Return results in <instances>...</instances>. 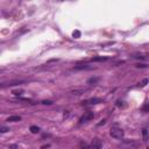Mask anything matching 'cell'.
<instances>
[{
  "label": "cell",
  "instance_id": "1",
  "mask_svg": "<svg viewBox=\"0 0 149 149\" xmlns=\"http://www.w3.org/2000/svg\"><path fill=\"white\" fill-rule=\"evenodd\" d=\"M123 131L121 128H116V127H113V128H111V131H110V135L114 138V139H116V140H120V139H122L123 138Z\"/></svg>",
  "mask_w": 149,
  "mask_h": 149
},
{
  "label": "cell",
  "instance_id": "2",
  "mask_svg": "<svg viewBox=\"0 0 149 149\" xmlns=\"http://www.w3.org/2000/svg\"><path fill=\"white\" fill-rule=\"evenodd\" d=\"M122 147L126 149H136L139 147V142L134 140H127L122 143Z\"/></svg>",
  "mask_w": 149,
  "mask_h": 149
},
{
  "label": "cell",
  "instance_id": "3",
  "mask_svg": "<svg viewBox=\"0 0 149 149\" xmlns=\"http://www.w3.org/2000/svg\"><path fill=\"white\" fill-rule=\"evenodd\" d=\"M94 118V113L93 112H86V113L84 114L82 118H80V120H79V122L83 123V122H88V121H91L92 119Z\"/></svg>",
  "mask_w": 149,
  "mask_h": 149
},
{
  "label": "cell",
  "instance_id": "4",
  "mask_svg": "<svg viewBox=\"0 0 149 149\" xmlns=\"http://www.w3.org/2000/svg\"><path fill=\"white\" fill-rule=\"evenodd\" d=\"M103 146V142L100 141V139H93L91 144H90V149H100Z\"/></svg>",
  "mask_w": 149,
  "mask_h": 149
},
{
  "label": "cell",
  "instance_id": "5",
  "mask_svg": "<svg viewBox=\"0 0 149 149\" xmlns=\"http://www.w3.org/2000/svg\"><path fill=\"white\" fill-rule=\"evenodd\" d=\"M25 82L23 80H11L7 83H2L1 84V88H7V86H14V85H20V84H23Z\"/></svg>",
  "mask_w": 149,
  "mask_h": 149
},
{
  "label": "cell",
  "instance_id": "6",
  "mask_svg": "<svg viewBox=\"0 0 149 149\" xmlns=\"http://www.w3.org/2000/svg\"><path fill=\"white\" fill-rule=\"evenodd\" d=\"M75 69L76 70H93V69H96V66L88 65V64H83V65H76Z\"/></svg>",
  "mask_w": 149,
  "mask_h": 149
},
{
  "label": "cell",
  "instance_id": "7",
  "mask_svg": "<svg viewBox=\"0 0 149 149\" xmlns=\"http://www.w3.org/2000/svg\"><path fill=\"white\" fill-rule=\"evenodd\" d=\"M103 100L100 98H92L90 100H86V101H83V105H86V104H90V105H96V104H99L101 103Z\"/></svg>",
  "mask_w": 149,
  "mask_h": 149
},
{
  "label": "cell",
  "instance_id": "8",
  "mask_svg": "<svg viewBox=\"0 0 149 149\" xmlns=\"http://www.w3.org/2000/svg\"><path fill=\"white\" fill-rule=\"evenodd\" d=\"M20 120H21V118L19 115H13V116H9L7 119V121H9V122H18Z\"/></svg>",
  "mask_w": 149,
  "mask_h": 149
},
{
  "label": "cell",
  "instance_id": "9",
  "mask_svg": "<svg viewBox=\"0 0 149 149\" xmlns=\"http://www.w3.org/2000/svg\"><path fill=\"white\" fill-rule=\"evenodd\" d=\"M99 80H100V79L98 78V77H93V78H90V79H88V84H90V85H97Z\"/></svg>",
  "mask_w": 149,
  "mask_h": 149
},
{
  "label": "cell",
  "instance_id": "10",
  "mask_svg": "<svg viewBox=\"0 0 149 149\" xmlns=\"http://www.w3.org/2000/svg\"><path fill=\"white\" fill-rule=\"evenodd\" d=\"M86 91V88H76V90H73L71 93L72 94H82V93H84Z\"/></svg>",
  "mask_w": 149,
  "mask_h": 149
},
{
  "label": "cell",
  "instance_id": "11",
  "mask_svg": "<svg viewBox=\"0 0 149 149\" xmlns=\"http://www.w3.org/2000/svg\"><path fill=\"white\" fill-rule=\"evenodd\" d=\"M142 135H143V142H147L148 141V131L142 129Z\"/></svg>",
  "mask_w": 149,
  "mask_h": 149
},
{
  "label": "cell",
  "instance_id": "12",
  "mask_svg": "<svg viewBox=\"0 0 149 149\" xmlns=\"http://www.w3.org/2000/svg\"><path fill=\"white\" fill-rule=\"evenodd\" d=\"M30 132H32L33 134H36V133L40 132V128H39L37 126H32V127H30Z\"/></svg>",
  "mask_w": 149,
  "mask_h": 149
},
{
  "label": "cell",
  "instance_id": "13",
  "mask_svg": "<svg viewBox=\"0 0 149 149\" xmlns=\"http://www.w3.org/2000/svg\"><path fill=\"white\" fill-rule=\"evenodd\" d=\"M106 60H107L106 57H94V58H92V62H104Z\"/></svg>",
  "mask_w": 149,
  "mask_h": 149
},
{
  "label": "cell",
  "instance_id": "14",
  "mask_svg": "<svg viewBox=\"0 0 149 149\" xmlns=\"http://www.w3.org/2000/svg\"><path fill=\"white\" fill-rule=\"evenodd\" d=\"M72 36H73L75 39H79V37H80V32H79V30H75V32L72 33Z\"/></svg>",
  "mask_w": 149,
  "mask_h": 149
},
{
  "label": "cell",
  "instance_id": "15",
  "mask_svg": "<svg viewBox=\"0 0 149 149\" xmlns=\"http://www.w3.org/2000/svg\"><path fill=\"white\" fill-rule=\"evenodd\" d=\"M9 128H7V127H1L0 128V133H6V132H8Z\"/></svg>",
  "mask_w": 149,
  "mask_h": 149
},
{
  "label": "cell",
  "instance_id": "16",
  "mask_svg": "<svg viewBox=\"0 0 149 149\" xmlns=\"http://www.w3.org/2000/svg\"><path fill=\"white\" fill-rule=\"evenodd\" d=\"M42 104H44V105H51L53 103H51L50 100H43V101H42Z\"/></svg>",
  "mask_w": 149,
  "mask_h": 149
},
{
  "label": "cell",
  "instance_id": "17",
  "mask_svg": "<svg viewBox=\"0 0 149 149\" xmlns=\"http://www.w3.org/2000/svg\"><path fill=\"white\" fill-rule=\"evenodd\" d=\"M147 83H148V79H144V80H142V82H141V86H144V85H146V84H147Z\"/></svg>",
  "mask_w": 149,
  "mask_h": 149
},
{
  "label": "cell",
  "instance_id": "18",
  "mask_svg": "<svg viewBox=\"0 0 149 149\" xmlns=\"http://www.w3.org/2000/svg\"><path fill=\"white\" fill-rule=\"evenodd\" d=\"M13 93L18 96V94H21V93H22V91H13Z\"/></svg>",
  "mask_w": 149,
  "mask_h": 149
}]
</instances>
